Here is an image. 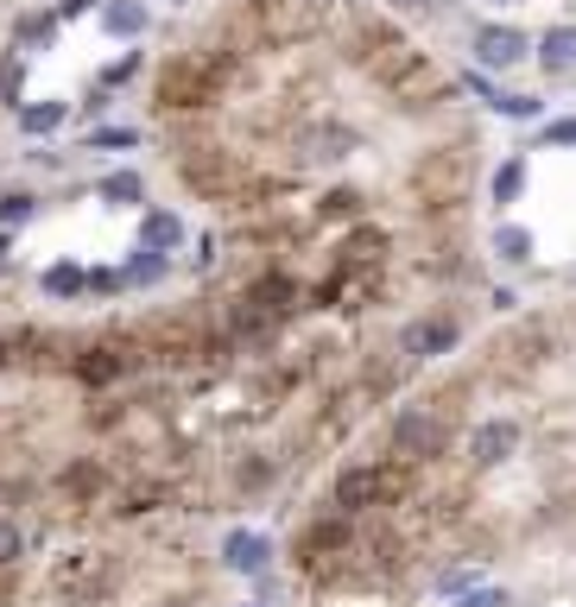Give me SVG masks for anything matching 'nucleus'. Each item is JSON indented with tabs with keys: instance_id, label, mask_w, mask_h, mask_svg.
<instances>
[{
	"instance_id": "24",
	"label": "nucleus",
	"mask_w": 576,
	"mask_h": 607,
	"mask_svg": "<svg viewBox=\"0 0 576 607\" xmlns=\"http://www.w3.org/2000/svg\"><path fill=\"white\" fill-rule=\"evenodd\" d=\"M285 297H292V285H285V278H266V285L254 292V304L260 311H285Z\"/></svg>"
},
{
	"instance_id": "17",
	"label": "nucleus",
	"mask_w": 576,
	"mask_h": 607,
	"mask_svg": "<svg viewBox=\"0 0 576 607\" xmlns=\"http://www.w3.org/2000/svg\"><path fill=\"white\" fill-rule=\"evenodd\" d=\"M519 190H526V158H507L495 172V203L507 209V203H519Z\"/></svg>"
},
{
	"instance_id": "23",
	"label": "nucleus",
	"mask_w": 576,
	"mask_h": 607,
	"mask_svg": "<svg viewBox=\"0 0 576 607\" xmlns=\"http://www.w3.org/2000/svg\"><path fill=\"white\" fill-rule=\"evenodd\" d=\"M20 557H26L20 526H13V519H0V569H7V564H20Z\"/></svg>"
},
{
	"instance_id": "6",
	"label": "nucleus",
	"mask_w": 576,
	"mask_h": 607,
	"mask_svg": "<svg viewBox=\"0 0 576 607\" xmlns=\"http://www.w3.org/2000/svg\"><path fill=\"white\" fill-rule=\"evenodd\" d=\"M101 576H108V564H101L96 550H77V557L58 569V588H64V595H96Z\"/></svg>"
},
{
	"instance_id": "26",
	"label": "nucleus",
	"mask_w": 576,
	"mask_h": 607,
	"mask_svg": "<svg viewBox=\"0 0 576 607\" xmlns=\"http://www.w3.org/2000/svg\"><path fill=\"white\" fill-rule=\"evenodd\" d=\"M64 488H70V493H96V488H101V474L89 469V462H77V469H64Z\"/></svg>"
},
{
	"instance_id": "32",
	"label": "nucleus",
	"mask_w": 576,
	"mask_h": 607,
	"mask_svg": "<svg viewBox=\"0 0 576 607\" xmlns=\"http://www.w3.org/2000/svg\"><path fill=\"white\" fill-rule=\"evenodd\" d=\"M0 254H7V235H0Z\"/></svg>"
},
{
	"instance_id": "19",
	"label": "nucleus",
	"mask_w": 576,
	"mask_h": 607,
	"mask_svg": "<svg viewBox=\"0 0 576 607\" xmlns=\"http://www.w3.org/2000/svg\"><path fill=\"white\" fill-rule=\"evenodd\" d=\"M20 89H26V63H0V101L20 115L26 101H20Z\"/></svg>"
},
{
	"instance_id": "9",
	"label": "nucleus",
	"mask_w": 576,
	"mask_h": 607,
	"mask_svg": "<svg viewBox=\"0 0 576 607\" xmlns=\"http://www.w3.org/2000/svg\"><path fill=\"white\" fill-rule=\"evenodd\" d=\"M538 63H545V70H557V77H564V70H576V26H551V32L538 39Z\"/></svg>"
},
{
	"instance_id": "28",
	"label": "nucleus",
	"mask_w": 576,
	"mask_h": 607,
	"mask_svg": "<svg viewBox=\"0 0 576 607\" xmlns=\"http://www.w3.org/2000/svg\"><path fill=\"white\" fill-rule=\"evenodd\" d=\"M457 607H507V595H500V588H469Z\"/></svg>"
},
{
	"instance_id": "5",
	"label": "nucleus",
	"mask_w": 576,
	"mask_h": 607,
	"mask_svg": "<svg viewBox=\"0 0 576 607\" xmlns=\"http://www.w3.org/2000/svg\"><path fill=\"white\" fill-rule=\"evenodd\" d=\"M514 450H519L514 418H488V424H476V437H469V462H476V469H500Z\"/></svg>"
},
{
	"instance_id": "13",
	"label": "nucleus",
	"mask_w": 576,
	"mask_h": 607,
	"mask_svg": "<svg viewBox=\"0 0 576 607\" xmlns=\"http://www.w3.org/2000/svg\"><path fill=\"white\" fill-rule=\"evenodd\" d=\"M304 153L311 158H349L355 153V134H349V127H318V134L304 139Z\"/></svg>"
},
{
	"instance_id": "20",
	"label": "nucleus",
	"mask_w": 576,
	"mask_h": 607,
	"mask_svg": "<svg viewBox=\"0 0 576 607\" xmlns=\"http://www.w3.org/2000/svg\"><path fill=\"white\" fill-rule=\"evenodd\" d=\"M51 32H58V13H32V20H20V45H51Z\"/></svg>"
},
{
	"instance_id": "29",
	"label": "nucleus",
	"mask_w": 576,
	"mask_h": 607,
	"mask_svg": "<svg viewBox=\"0 0 576 607\" xmlns=\"http://www.w3.org/2000/svg\"><path fill=\"white\" fill-rule=\"evenodd\" d=\"M134 70H139V58H134V51H127V58H120V63H108V70H101V82L115 89V82H127V77H134Z\"/></svg>"
},
{
	"instance_id": "14",
	"label": "nucleus",
	"mask_w": 576,
	"mask_h": 607,
	"mask_svg": "<svg viewBox=\"0 0 576 607\" xmlns=\"http://www.w3.org/2000/svg\"><path fill=\"white\" fill-rule=\"evenodd\" d=\"M165 266H172L165 254H153V247H139V254L127 260V273H120V285H159V278H165Z\"/></svg>"
},
{
	"instance_id": "4",
	"label": "nucleus",
	"mask_w": 576,
	"mask_h": 607,
	"mask_svg": "<svg viewBox=\"0 0 576 607\" xmlns=\"http://www.w3.org/2000/svg\"><path fill=\"white\" fill-rule=\"evenodd\" d=\"M526 51H533V39H526L519 26H476V63L481 70H514V63H526Z\"/></svg>"
},
{
	"instance_id": "16",
	"label": "nucleus",
	"mask_w": 576,
	"mask_h": 607,
	"mask_svg": "<svg viewBox=\"0 0 576 607\" xmlns=\"http://www.w3.org/2000/svg\"><path fill=\"white\" fill-rule=\"evenodd\" d=\"M45 292H51V297H82V292H89V273L70 266V260H58V266L45 273Z\"/></svg>"
},
{
	"instance_id": "31",
	"label": "nucleus",
	"mask_w": 576,
	"mask_h": 607,
	"mask_svg": "<svg viewBox=\"0 0 576 607\" xmlns=\"http://www.w3.org/2000/svg\"><path fill=\"white\" fill-rule=\"evenodd\" d=\"M7 361H13V335H0V368H7Z\"/></svg>"
},
{
	"instance_id": "8",
	"label": "nucleus",
	"mask_w": 576,
	"mask_h": 607,
	"mask_svg": "<svg viewBox=\"0 0 576 607\" xmlns=\"http://www.w3.org/2000/svg\"><path fill=\"white\" fill-rule=\"evenodd\" d=\"M184 241V222L172 216V209H153V216L139 222V247H153V254H165L172 260V247Z\"/></svg>"
},
{
	"instance_id": "22",
	"label": "nucleus",
	"mask_w": 576,
	"mask_h": 607,
	"mask_svg": "<svg viewBox=\"0 0 576 607\" xmlns=\"http://www.w3.org/2000/svg\"><path fill=\"white\" fill-rule=\"evenodd\" d=\"M26 216H32V196H26V190H7V196H0V235H7L13 222H26Z\"/></svg>"
},
{
	"instance_id": "25",
	"label": "nucleus",
	"mask_w": 576,
	"mask_h": 607,
	"mask_svg": "<svg viewBox=\"0 0 576 607\" xmlns=\"http://www.w3.org/2000/svg\"><path fill=\"white\" fill-rule=\"evenodd\" d=\"M89 146H108V153H127V146H139V134H134V127H101V134L89 139Z\"/></svg>"
},
{
	"instance_id": "27",
	"label": "nucleus",
	"mask_w": 576,
	"mask_h": 607,
	"mask_svg": "<svg viewBox=\"0 0 576 607\" xmlns=\"http://www.w3.org/2000/svg\"><path fill=\"white\" fill-rule=\"evenodd\" d=\"M545 146H576V115H564V120H545Z\"/></svg>"
},
{
	"instance_id": "15",
	"label": "nucleus",
	"mask_w": 576,
	"mask_h": 607,
	"mask_svg": "<svg viewBox=\"0 0 576 607\" xmlns=\"http://www.w3.org/2000/svg\"><path fill=\"white\" fill-rule=\"evenodd\" d=\"M495 254L507 260V266H526V260H533V235L514 228V222H500V228H495Z\"/></svg>"
},
{
	"instance_id": "11",
	"label": "nucleus",
	"mask_w": 576,
	"mask_h": 607,
	"mask_svg": "<svg viewBox=\"0 0 576 607\" xmlns=\"http://www.w3.org/2000/svg\"><path fill=\"white\" fill-rule=\"evenodd\" d=\"M127 373V349H89L77 361V380H89V386H101V380H120Z\"/></svg>"
},
{
	"instance_id": "12",
	"label": "nucleus",
	"mask_w": 576,
	"mask_h": 607,
	"mask_svg": "<svg viewBox=\"0 0 576 607\" xmlns=\"http://www.w3.org/2000/svg\"><path fill=\"white\" fill-rule=\"evenodd\" d=\"M70 120V101H26L20 108V134H58Z\"/></svg>"
},
{
	"instance_id": "21",
	"label": "nucleus",
	"mask_w": 576,
	"mask_h": 607,
	"mask_svg": "<svg viewBox=\"0 0 576 607\" xmlns=\"http://www.w3.org/2000/svg\"><path fill=\"white\" fill-rule=\"evenodd\" d=\"M495 108L507 120H538V115H545V101H538V96H495Z\"/></svg>"
},
{
	"instance_id": "7",
	"label": "nucleus",
	"mask_w": 576,
	"mask_h": 607,
	"mask_svg": "<svg viewBox=\"0 0 576 607\" xmlns=\"http://www.w3.org/2000/svg\"><path fill=\"white\" fill-rule=\"evenodd\" d=\"M222 557H228V569H241V576H260L266 557H273V545H266L260 531H235V538L222 545Z\"/></svg>"
},
{
	"instance_id": "1",
	"label": "nucleus",
	"mask_w": 576,
	"mask_h": 607,
	"mask_svg": "<svg viewBox=\"0 0 576 607\" xmlns=\"http://www.w3.org/2000/svg\"><path fill=\"white\" fill-rule=\"evenodd\" d=\"M462 342V323L457 316H412L406 330H399V354L406 361H438Z\"/></svg>"
},
{
	"instance_id": "3",
	"label": "nucleus",
	"mask_w": 576,
	"mask_h": 607,
	"mask_svg": "<svg viewBox=\"0 0 576 607\" xmlns=\"http://www.w3.org/2000/svg\"><path fill=\"white\" fill-rule=\"evenodd\" d=\"M387 493H393V481H387V469H374V462H355V469L336 474V512H342V519L380 507Z\"/></svg>"
},
{
	"instance_id": "2",
	"label": "nucleus",
	"mask_w": 576,
	"mask_h": 607,
	"mask_svg": "<svg viewBox=\"0 0 576 607\" xmlns=\"http://www.w3.org/2000/svg\"><path fill=\"white\" fill-rule=\"evenodd\" d=\"M443 443H450V431H443L438 412H399L393 456H406V462H431V456H443Z\"/></svg>"
},
{
	"instance_id": "10",
	"label": "nucleus",
	"mask_w": 576,
	"mask_h": 607,
	"mask_svg": "<svg viewBox=\"0 0 576 607\" xmlns=\"http://www.w3.org/2000/svg\"><path fill=\"white\" fill-rule=\"evenodd\" d=\"M101 26H108L115 39H139V32L153 26V13H146L139 0H108V7H101Z\"/></svg>"
},
{
	"instance_id": "30",
	"label": "nucleus",
	"mask_w": 576,
	"mask_h": 607,
	"mask_svg": "<svg viewBox=\"0 0 576 607\" xmlns=\"http://www.w3.org/2000/svg\"><path fill=\"white\" fill-rule=\"evenodd\" d=\"M89 7H96V0H58V20H82Z\"/></svg>"
},
{
	"instance_id": "18",
	"label": "nucleus",
	"mask_w": 576,
	"mask_h": 607,
	"mask_svg": "<svg viewBox=\"0 0 576 607\" xmlns=\"http://www.w3.org/2000/svg\"><path fill=\"white\" fill-rule=\"evenodd\" d=\"M101 196H108V203H139L146 184H139L134 172H115V177H101Z\"/></svg>"
}]
</instances>
